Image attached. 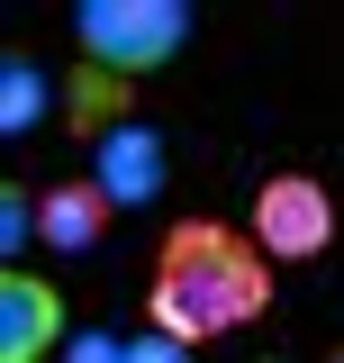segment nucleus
<instances>
[{
  "label": "nucleus",
  "mask_w": 344,
  "mask_h": 363,
  "mask_svg": "<svg viewBox=\"0 0 344 363\" xmlns=\"http://www.w3.org/2000/svg\"><path fill=\"white\" fill-rule=\"evenodd\" d=\"M272 309V255L227 218H172L145 272V327H164L181 345H217L236 327Z\"/></svg>",
  "instance_id": "nucleus-1"
},
{
  "label": "nucleus",
  "mask_w": 344,
  "mask_h": 363,
  "mask_svg": "<svg viewBox=\"0 0 344 363\" xmlns=\"http://www.w3.org/2000/svg\"><path fill=\"white\" fill-rule=\"evenodd\" d=\"M200 28V9L190 0H82L73 9V45H82L91 64H109L118 82H154L181 64V45Z\"/></svg>",
  "instance_id": "nucleus-2"
},
{
  "label": "nucleus",
  "mask_w": 344,
  "mask_h": 363,
  "mask_svg": "<svg viewBox=\"0 0 344 363\" xmlns=\"http://www.w3.org/2000/svg\"><path fill=\"white\" fill-rule=\"evenodd\" d=\"M245 236H254L272 264H317V255L336 245V191H326L317 173H263Z\"/></svg>",
  "instance_id": "nucleus-3"
},
{
  "label": "nucleus",
  "mask_w": 344,
  "mask_h": 363,
  "mask_svg": "<svg viewBox=\"0 0 344 363\" xmlns=\"http://www.w3.org/2000/svg\"><path fill=\"white\" fill-rule=\"evenodd\" d=\"M73 345L64 291L45 272H0V363H55Z\"/></svg>",
  "instance_id": "nucleus-4"
},
{
  "label": "nucleus",
  "mask_w": 344,
  "mask_h": 363,
  "mask_svg": "<svg viewBox=\"0 0 344 363\" xmlns=\"http://www.w3.org/2000/svg\"><path fill=\"white\" fill-rule=\"evenodd\" d=\"M91 182L118 200V209H145V200H164L172 182V145L154 118H127V128H109L100 145H91Z\"/></svg>",
  "instance_id": "nucleus-5"
},
{
  "label": "nucleus",
  "mask_w": 344,
  "mask_h": 363,
  "mask_svg": "<svg viewBox=\"0 0 344 363\" xmlns=\"http://www.w3.org/2000/svg\"><path fill=\"white\" fill-rule=\"evenodd\" d=\"M109 227H118V200H109L91 173L37 191V245H45V255H64V264H73V255H100Z\"/></svg>",
  "instance_id": "nucleus-6"
},
{
  "label": "nucleus",
  "mask_w": 344,
  "mask_h": 363,
  "mask_svg": "<svg viewBox=\"0 0 344 363\" xmlns=\"http://www.w3.org/2000/svg\"><path fill=\"white\" fill-rule=\"evenodd\" d=\"M136 91H145V82H118L109 64L73 55V64H64V118H55V128H64V136H82V145H100L109 128L145 118V100H136Z\"/></svg>",
  "instance_id": "nucleus-7"
},
{
  "label": "nucleus",
  "mask_w": 344,
  "mask_h": 363,
  "mask_svg": "<svg viewBox=\"0 0 344 363\" xmlns=\"http://www.w3.org/2000/svg\"><path fill=\"white\" fill-rule=\"evenodd\" d=\"M45 109L64 118V82H45L28 55H9V64H0V136H37Z\"/></svg>",
  "instance_id": "nucleus-8"
},
{
  "label": "nucleus",
  "mask_w": 344,
  "mask_h": 363,
  "mask_svg": "<svg viewBox=\"0 0 344 363\" xmlns=\"http://www.w3.org/2000/svg\"><path fill=\"white\" fill-rule=\"evenodd\" d=\"M55 363H127V336H109V327H82V336H73Z\"/></svg>",
  "instance_id": "nucleus-9"
},
{
  "label": "nucleus",
  "mask_w": 344,
  "mask_h": 363,
  "mask_svg": "<svg viewBox=\"0 0 344 363\" xmlns=\"http://www.w3.org/2000/svg\"><path fill=\"white\" fill-rule=\"evenodd\" d=\"M127 363H190V345L164 336V327H145V336H127Z\"/></svg>",
  "instance_id": "nucleus-10"
},
{
  "label": "nucleus",
  "mask_w": 344,
  "mask_h": 363,
  "mask_svg": "<svg viewBox=\"0 0 344 363\" xmlns=\"http://www.w3.org/2000/svg\"><path fill=\"white\" fill-rule=\"evenodd\" d=\"M254 363H290V354H254Z\"/></svg>",
  "instance_id": "nucleus-11"
},
{
  "label": "nucleus",
  "mask_w": 344,
  "mask_h": 363,
  "mask_svg": "<svg viewBox=\"0 0 344 363\" xmlns=\"http://www.w3.org/2000/svg\"><path fill=\"white\" fill-rule=\"evenodd\" d=\"M326 363H344V345H336V354H326Z\"/></svg>",
  "instance_id": "nucleus-12"
}]
</instances>
